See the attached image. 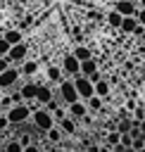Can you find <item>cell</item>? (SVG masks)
I'll use <instances>...</instances> for the list:
<instances>
[{
    "mask_svg": "<svg viewBox=\"0 0 145 152\" xmlns=\"http://www.w3.org/2000/svg\"><path fill=\"white\" fill-rule=\"evenodd\" d=\"M2 112H5V109H2V104H0V114H2Z\"/></svg>",
    "mask_w": 145,
    "mask_h": 152,
    "instance_id": "ab89813d",
    "label": "cell"
},
{
    "mask_svg": "<svg viewBox=\"0 0 145 152\" xmlns=\"http://www.w3.org/2000/svg\"><path fill=\"white\" fill-rule=\"evenodd\" d=\"M19 142L24 145V150H26V147H31V135H21V138H19Z\"/></svg>",
    "mask_w": 145,
    "mask_h": 152,
    "instance_id": "e575fe53",
    "label": "cell"
},
{
    "mask_svg": "<svg viewBox=\"0 0 145 152\" xmlns=\"http://www.w3.org/2000/svg\"><path fill=\"white\" fill-rule=\"evenodd\" d=\"M52 114H55V121H62V119L69 114V109H64V107H55V109H52Z\"/></svg>",
    "mask_w": 145,
    "mask_h": 152,
    "instance_id": "f1b7e54d",
    "label": "cell"
},
{
    "mask_svg": "<svg viewBox=\"0 0 145 152\" xmlns=\"http://www.w3.org/2000/svg\"><path fill=\"white\" fill-rule=\"evenodd\" d=\"M5 38H7V43H10V45H17V43H24V33H21L19 28H10V31L5 33Z\"/></svg>",
    "mask_w": 145,
    "mask_h": 152,
    "instance_id": "d6986e66",
    "label": "cell"
},
{
    "mask_svg": "<svg viewBox=\"0 0 145 152\" xmlns=\"http://www.w3.org/2000/svg\"><path fill=\"white\" fill-rule=\"evenodd\" d=\"M55 95L62 100V104H71V102L81 100V95H78V90H76V83H74V78H69V76H64V78L57 83V93H55Z\"/></svg>",
    "mask_w": 145,
    "mask_h": 152,
    "instance_id": "6da1fadb",
    "label": "cell"
},
{
    "mask_svg": "<svg viewBox=\"0 0 145 152\" xmlns=\"http://www.w3.org/2000/svg\"><path fill=\"white\" fill-rule=\"evenodd\" d=\"M7 150H12V152H21L24 145H21L19 140H10V142H7Z\"/></svg>",
    "mask_w": 145,
    "mask_h": 152,
    "instance_id": "4dcf8cb0",
    "label": "cell"
},
{
    "mask_svg": "<svg viewBox=\"0 0 145 152\" xmlns=\"http://www.w3.org/2000/svg\"><path fill=\"white\" fill-rule=\"evenodd\" d=\"M2 90H5V88H2V86H0V95H2Z\"/></svg>",
    "mask_w": 145,
    "mask_h": 152,
    "instance_id": "60d3db41",
    "label": "cell"
},
{
    "mask_svg": "<svg viewBox=\"0 0 145 152\" xmlns=\"http://www.w3.org/2000/svg\"><path fill=\"white\" fill-rule=\"evenodd\" d=\"M112 93V86H109V81L107 78H100L97 83H95V95H100V97H107Z\"/></svg>",
    "mask_w": 145,
    "mask_h": 152,
    "instance_id": "e0dca14e",
    "label": "cell"
},
{
    "mask_svg": "<svg viewBox=\"0 0 145 152\" xmlns=\"http://www.w3.org/2000/svg\"><path fill=\"white\" fill-rule=\"evenodd\" d=\"M45 76H48V83H55V86H57V83L64 78V71H62V66H57V64H48Z\"/></svg>",
    "mask_w": 145,
    "mask_h": 152,
    "instance_id": "8fae6325",
    "label": "cell"
},
{
    "mask_svg": "<svg viewBox=\"0 0 145 152\" xmlns=\"http://www.w3.org/2000/svg\"><path fill=\"white\" fill-rule=\"evenodd\" d=\"M88 78H90V81H93V83H97V81H100V78H102V71H100V69H97V71H95V74H90V76H88Z\"/></svg>",
    "mask_w": 145,
    "mask_h": 152,
    "instance_id": "d590c367",
    "label": "cell"
},
{
    "mask_svg": "<svg viewBox=\"0 0 145 152\" xmlns=\"http://www.w3.org/2000/svg\"><path fill=\"white\" fill-rule=\"evenodd\" d=\"M52 97H55V93H52L50 88H45V86H38V95H36V102H38V104H48Z\"/></svg>",
    "mask_w": 145,
    "mask_h": 152,
    "instance_id": "2e32d148",
    "label": "cell"
},
{
    "mask_svg": "<svg viewBox=\"0 0 145 152\" xmlns=\"http://www.w3.org/2000/svg\"><path fill=\"white\" fill-rule=\"evenodd\" d=\"M45 133H48V142H52V145H59V142H62V138H64V131H62V126H59V124H55V126H52V128H48Z\"/></svg>",
    "mask_w": 145,
    "mask_h": 152,
    "instance_id": "4fadbf2b",
    "label": "cell"
},
{
    "mask_svg": "<svg viewBox=\"0 0 145 152\" xmlns=\"http://www.w3.org/2000/svg\"><path fill=\"white\" fill-rule=\"evenodd\" d=\"M19 71H21V76H24V78H29V81H31V78L38 74V62L26 57V59L21 62V69H19Z\"/></svg>",
    "mask_w": 145,
    "mask_h": 152,
    "instance_id": "30bf717a",
    "label": "cell"
},
{
    "mask_svg": "<svg viewBox=\"0 0 145 152\" xmlns=\"http://www.w3.org/2000/svg\"><path fill=\"white\" fill-rule=\"evenodd\" d=\"M0 104H2V109L7 112V109L14 104V97H12V93H10V95H0Z\"/></svg>",
    "mask_w": 145,
    "mask_h": 152,
    "instance_id": "484cf974",
    "label": "cell"
},
{
    "mask_svg": "<svg viewBox=\"0 0 145 152\" xmlns=\"http://www.w3.org/2000/svg\"><path fill=\"white\" fill-rule=\"evenodd\" d=\"M19 78H21V71H19L17 66H12V64H10V66H7V69L0 74V86H2L5 90H10V88H12V86H14Z\"/></svg>",
    "mask_w": 145,
    "mask_h": 152,
    "instance_id": "8992f818",
    "label": "cell"
},
{
    "mask_svg": "<svg viewBox=\"0 0 145 152\" xmlns=\"http://www.w3.org/2000/svg\"><path fill=\"white\" fill-rule=\"evenodd\" d=\"M31 121H33V126L40 128V131H48V128H52V126L57 124V121H55V114H52L45 104H38V109H33Z\"/></svg>",
    "mask_w": 145,
    "mask_h": 152,
    "instance_id": "7a4b0ae2",
    "label": "cell"
},
{
    "mask_svg": "<svg viewBox=\"0 0 145 152\" xmlns=\"http://www.w3.org/2000/svg\"><path fill=\"white\" fill-rule=\"evenodd\" d=\"M135 17H138V21H140V26H145V7H138V12H135Z\"/></svg>",
    "mask_w": 145,
    "mask_h": 152,
    "instance_id": "1f68e13d",
    "label": "cell"
},
{
    "mask_svg": "<svg viewBox=\"0 0 145 152\" xmlns=\"http://www.w3.org/2000/svg\"><path fill=\"white\" fill-rule=\"evenodd\" d=\"M135 107H138V104H135V100H126V109H128V112H133Z\"/></svg>",
    "mask_w": 145,
    "mask_h": 152,
    "instance_id": "8d00e7d4",
    "label": "cell"
},
{
    "mask_svg": "<svg viewBox=\"0 0 145 152\" xmlns=\"http://www.w3.org/2000/svg\"><path fill=\"white\" fill-rule=\"evenodd\" d=\"M10 48H12V45L7 43V38H5V36H0V55H2V57L10 52Z\"/></svg>",
    "mask_w": 145,
    "mask_h": 152,
    "instance_id": "f546056e",
    "label": "cell"
},
{
    "mask_svg": "<svg viewBox=\"0 0 145 152\" xmlns=\"http://www.w3.org/2000/svg\"><path fill=\"white\" fill-rule=\"evenodd\" d=\"M138 26H140V21H138V17L133 14V17H124V21H121V28H119V31H124V33H133Z\"/></svg>",
    "mask_w": 145,
    "mask_h": 152,
    "instance_id": "9a60e30c",
    "label": "cell"
},
{
    "mask_svg": "<svg viewBox=\"0 0 145 152\" xmlns=\"http://www.w3.org/2000/svg\"><path fill=\"white\" fill-rule=\"evenodd\" d=\"M140 7H145V0H140Z\"/></svg>",
    "mask_w": 145,
    "mask_h": 152,
    "instance_id": "f35d334b",
    "label": "cell"
},
{
    "mask_svg": "<svg viewBox=\"0 0 145 152\" xmlns=\"http://www.w3.org/2000/svg\"><path fill=\"white\" fill-rule=\"evenodd\" d=\"M116 142H121V133H119L116 128H112V131L107 133V145H105V150H109V152H112V147H114Z\"/></svg>",
    "mask_w": 145,
    "mask_h": 152,
    "instance_id": "7402d4cb",
    "label": "cell"
},
{
    "mask_svg": "<svg viewBox=\"0 0 145 152\" xmlns=\"http://www.w3.org/2000/svg\"><path fill=\"white\" fill-rule=\"evenodd\" d=\"M74 83H76V90H78L81 100H88V97H93V95H95V83H93L88 76L78 74V76H74Z\"/></svg>",
    "mask_w": 145,
    "mask_h": 152,
    "instance_id": "277c9868",
    "label": "cell"
},
{
    "mask_svg": "<svg viewBox=\"0 0 145 152\" xmlns=\"http://www.w3.org/2000/svg\"><path fill=\"white\" fill-rule=\"evenodd\" d=\"M57 124L62 126L64 135H69V133H74V131H76V119H74V116H69V114H67V116H64L62 121H57Z\"/></svg>",
    "mask_w": 145,
    "mask_h": 152,
    "instance_id": "ac0fdd59",
    "label": "cell"
},
{
    "mask_svg": "<svg viewBox=\"0 0 145 152\" xmlns=\"http://www.w3.org/2000/svg\"><path fill=\"white\" fill-rule=\"evenodd\" d=\"M140 38H143V43H145V31H143V36H140Z\"/></svg>",
    "mask_w": 145,
    "mask_h": 152,
    "instance_id": "74e56055",
    "label": "cell"
},
{
    "mask_svg": "<svg viewBox=\"0 0 145 152\" xmlns=\"http://www.w3.org/2000/svg\"><path fill=\"white\" fill-rule=\"evenodd\" d=\"M5 114H7L10 124H14V126H17V124H24V121H29V116H31L33 112L29 109V102H14V104H12V107H10Z\"/></svg>",
    "mask_w": 145,
    "mask_h": 152,
    "instance_id": "3957f363",
    "label": "cell"
},
{
    "mask_svg": "<svg viewBox=\"0 0 145 152\" xmlns=\"http://www.w3.org/2000/svg\"><path fill=\"white\" fill-rule=\"evenodd\" d=\"M121 145L126 147V152H131V145H133V135H131V133H121Z\"/></svg>",
    "mask_w": 145,
    "mask_h": 152,
    "instance_id": "4316f807",
    "label": "cell"
},
{
    "mask_svg": "<svg viewBox=\"0 0 145 152\" xmlns=\"http://www.w3.org/2000/svg\"><path fill=\"white\" fill-rule=\"evenodd\" d=\"M7 126H10V119H7V114L2 112V114H0V131H2V128H7Z\"/></svg>",
    "mask_w": 145,
    "mask_h": 152,
    "instance_id": "d6a6232c",
    "label": "cell"
},
{
    "mask_svg": "<svg viewBox=\"0 0 145 152\" xmlns=\"http://www.w3.org/2000/svg\"><path fill=\"white\" fill-rule=\"evenodd\" d=\"M95 71H97V62H95L93 57L81 62V74H83V76H90V74H95Z\"/></svg>",
    "mask_w": 145,
    "mask_h": 152,
    "instance_id": "ffe728a7",
    "label": "cell"
},
{
    "mask_svg": "<svg viewBox=\"0 0 145 152\" xmlns=\"http://www.w3.org/2000/svg\"><path fill=\"white\" fill-rule=\"evenodd\" d=\"M62 71H64V76H69V78H74V76H78L81 74V62L76 59V55L71 52V55H67L64 59H62Z\"/></svg>",
    "mask_w": 145,
    "mask_h": 152,
    "instance_id": "5b68a950",
    "label": "cell"
},
{
    "mask_svg": "<svg viewBox=\"0 0 145 152\" xmlns=\"http://www.w3.org/2000/svg\"><path fill=\"white\" fill-rule=\"evenodd\" d=\"M10 64H12V62H10L7 57H2V55H0V74H2V71H5V69H7Z\"/></svg>",
    "mask_w": 145,
    "mask_h": 152,
    "instance_id": "836d02e7",
    "label": "cell"
},
{
    "mask_svg": "<svg viewBox=\"0 0 145 152\" xmlns=\"http://www.w3.org/2000/svg\"><path fill=\"white\" fill-rule=\"evenodd\" d=\"M131 116H133L135 121H143V119H145V107H143V104H138V107L131 112Z\"/></svg>",
    "mask_w": 145,
    "mask_h": 152,
    "instance_id": "83f0119b",
    "label": "cell"
},
{
    "mask_svg": "<svg viewBox=\"0 0 145 152\" xmlns=\"http://www.w3.org/2000/svg\"><path fill=\"white\" fill-rule=\"evenodd\" d=\"M133 150H145V135L140 133L138 138H133V145H131V152Z\"/></svg>",
    "mask_w": 145,
    "mask_h": 152,
    "instance_id": "d4e9b609",
    "label": "cell"
},
{
    "mask_svg": "<svg viewBox=\"0 0 145 152\" xmlns=\"http://www.w3.org/2000/svg\"><path fill=\"white\" fill-rule=\"evenodd\" d=\"M71 52L76 55V59H78V62H83V59H90V57H93L90 48H86V45H76V48H74Z\"/></svg>",
    "mask_w": 145,
    "mask_h": 152,
    "instance_id": "44dd1931",
    "label": "cell"
},
{
    "mask_svg": "<svg viewBox=\"0 0 145 152\" xmlns=\"http://www.w3.org/2000/svg\"><path fill=\"white\" fill-rule=\"evenodd\" d=\"M21 97H24V102H29V100H36V95H38V83H33V81H29L26 86H21Z\"/></svg>",
    "mask_w": 145,
    "mask_h": 152,
    "instance_id": "7c38bea8",
    "label": "cell"
},
{
    "mask_svg": "<svg viewBox=\"0 0 145 152\" xmlns=\"http://www.w3.org/2000/svg\"><path fill=\"white\" fill-rule=\"evenodd\" d=\"M131 126H133V116H124V119L116 121V131H119V133H128Z\"/></svg>",
    "mask_w": 145,
    "mask_h": 152,
    "instance_id": "cb8c5ba5",
    "label": "cell"
},
{
    "mask_svg": "<svg viewBox=\"0 0 145 152\" xmlns=\"http://www.w3.org/2000/svg\"><path fill=\"white\" fill-rule=\"evenodd\" d=\"M105 97H100V95H93V97H88L86 100V104H88V109H93V112H100L102 107H105V102H102Z\"/></svg>",
    "mask_w": 145,
    "mask_h": 152,
    "instance_id": "603a6c76",
    "label": "cell"
},
{
    "mask_svg": "<svg viewBox=\"0 0 145 152\" xmlns=\"http://www.w3.org/2000/svg\"><path fill=\"white\" fill-rule=\"evenodd\" d=\"M121 21H124V14H121L119 10L112 7V10L107 12V24H109L112 28H121Z\"/></svg>",
    "mask_w": 145,
    "mask_h": 152,
    "instance_id": "5bb4252c",
    "label": "cell"
},
{
    "mask_svg": "<svg viewBox=\"0 0 145 152\" xmlns=\"http://www.w3.org/2000/svg\"><path fill=\"white\" fill-rule=\"evenodd\" d=\"M12 64H21L26 57H29V48H26V43H17V45H12L10 48V52L5 55Z\"/></svg>",
    "mask_w": 145,
    "mask_h": 152,
    "instance_id": "52a82bcc",
    "label": "cell"
},
{
    "mask_svg": "<svg viewBox=\"0 0 145 152\" xmlns=\"http://www.w3.org/2000/svg\"><path fill=\"white\" fill-rule=\"evenodd\" d=\"M67 109H69V116H74L76 121H83V116L88 112V104H86V100H76V102L67 104Z\"/></svg>",
    "mask_w": 145,
    "mask_h": 152,
    "instance_id": "ba28073f",
    "label": "cell"
},
{
    "mask_svg": "<svg viewBox=\"0 0 145 152\" xmlns=\"http://www.w3.org/2000/svg\"><path fill=\"white\" fill-rule=\"evenodd\" d=\"M138 7H140V5H138L135 0H116V2H114V10H119L124 17H133V14L138 12Z\"/></svg>",
    "mask_w": 145,
    "mask_h": 152,
    "instance_id": "9c48e42d",
    "label": "cell"
}]
</instances>
